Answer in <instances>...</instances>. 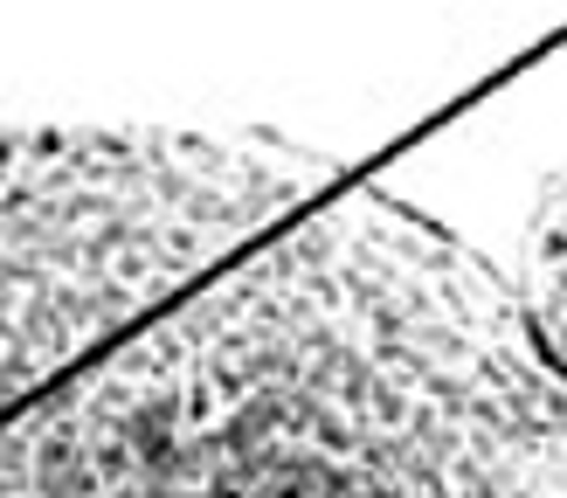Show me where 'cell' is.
Here are the masks:
<instances>
[{
	"instance_id": "cell-1",
	"label": "cell",
	"mask_w": 567,
	"mask_h": 498,
	"mask_svg": "<svg viewBox=\"0 0 567 498\" xmlns=\"http://www.w3.org/2000/svg\"><path fill=\"white\" fill-rule=\"evenodd\" d=\"M0 498H567L526 298L339 187L0 429Z\"/></svg>"
},
{
	"instance_id": "cell-2",
	"label": "cell",
	"mask_w": 567,
	"mask_h": 498,
	"mask_svg": "<svg viewBox=\"0 0 567 498\" xmlns=\"http://www.w3.org/2000/svg\"><path fill=\"white\" fill-rule=\"evenodd\" d=\"M339 187L243 125H0V429Z\"/></svg>"
}]
</instances>
